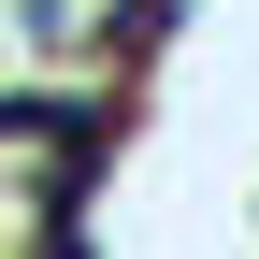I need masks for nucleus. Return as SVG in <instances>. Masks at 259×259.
<instances>
[{"label":"nucleus","mask_w":259,"mask_h":259,"mask_svg":"<svg viewBox=\"0 0 259 259\" xmlns=\"http://www.w3.org/2000/svg\"><path fill=\"white\" fill-rule=\"evenodd\" d=\"M101 144H115V101H72V87H29V101H0V158H29L44 187H72Z\"/></svg>","instance_id":"obj_1"}]
</instances>
